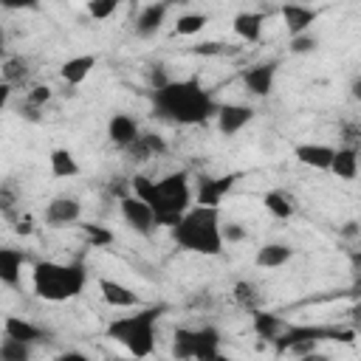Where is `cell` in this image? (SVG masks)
<instances>
[{"label": "cell", "mask_w": 361, "mask_h": 361, "mask_svg": "<svg viewBox=\"0 0 361 361\" xmlns=\"http://www.w3.org/2000/svg\"><path fill=\"white\" fill-rule=\"evenodd\" d=\"M333 152H336V147H330V144H316V141H310V144H296V147H293V158H296L299 164L310 166V169H319V172H327V169H330Z\"/></svg>", "instance_id": "obj_19"}, {"label": "cell", "mask_w": 361, "mask_h": 361, "mask_svg": "<svg viewBox=\"0 0 361 361\" xmlns=\"http://www.w3.org/2000/svg\"><path fill=\"white\" fill-rule=\"evenodd\" d=\"M3 336L6 338H14V341H23L28 347L48 341V333L39 324H34V322H28L23 316H6L3 319Z\"/></svg>", "instance_id": "obj_16"}, {"label": "cell", "mask_w": 361, "mask_h": 361, "mask_svg": "<svg viewBox=\"0 0 361 361\" xmlns=\"http://www.w3.org/2000/svg\"><path fill=\"white\" fill-rule=\"evenodd\" d=\"M231 28L243 42H259L262 39V28H265V14L262 11H240L234 17Z\"/></svg>", "instance_id": "obj_23"}, {"label": "cell", "mask_w": 361, "mask_h": 361, "mask_svg": "<svg viewBox=\"0 0 361 361\" xmlns=\"http://www.w3.org/2000/svg\"><path fill=\"white\" fill-rule=\"evenodd\" d=\"M99 293H102V299H104L110 307H121V310L141 307V296H138L133 288H127L124 282H118V279L102 276V279H99Z\"/></svg>", "instance_id": "obj_14"}, {"label": "cell", "mask_w": 361, "mask_h": 361, "mask_svg": "<svg viewBox=\"0 0 361 361\" xmlns=\"http://www.w3.org/2000/svg\"><path fill=\"white\" fill-rule=\"evenodd\" d=\"M290 259H293V248H290L288 243H265V245H259L257 254H254V265H257V268H268V271L282 268V265H288Z\"/></svg>", "instance_id": "obj_20"}, {"label": "cell", "mask_w": 361, "mask_h": 361, "mask_svg": "<svg viewBox=\"0 0 361 361\" xmlns=\"http://www.w3.org/2000/svg\"><path fill=\"white\" fill-rule=\"evenodd\" d=\"M231 296H234V302L243 307V310H259L262 307V290H259V285L254 282V279H240L234 288H231Z\"/></svg>", "instance_id": "obj_28"}, {"label": "cell", "mask_w": 361, "mask_h": 361, "mask_svg": "<svg viewBox=\"0 0 361 361\" xmlns=\"http://www.w3.org/2000/svg\"><path fill=\"white\" fill-rule=\"evenodd\" d=\"M172 79L166 76V65H149V85H152V90H161L164 85H169Z\"/></svg>", "instance_id": "obj_40"}, {"label": "cell", "mask_w": 361, "mask_h": 361, "mask_svg": "<svg viewBox=\"0 0 361 361\" xmlns=\"http://www.w3.org/2000/svg\"><path fill=\"white\" fill-rule=\"evenodd\" d=\"M152 110L164 121L195 127V124H206L217 113V102L203 87L200 76H186V79H172L161 90H152Z\"/></svg>", "instance_id": "obj_1"}, {"label": "cell", "mask_w": 361, "mask_h": 361, "mask_svg": "<svg viewBox=\"0 0 361 361\" xmlns=\"http://www.w3.org/2000/svg\"><path fill=\"white\" fill-rule=\"evenodd\" d=\"M82 234L90 248H107L113 243V231L102 223H82Z\"/></svg>", "instance_id": "obj_33"}, {"label": "cell", "mask_w": 361, "mask_h": 361, "mask_svg": "<svg viewBox=\"0 0 361 361\" xmlns=\"http://www.w3.org/2000/svg\"><path fill=\"white\" fill-rule=\"evenodd\" d=\"M130 195H135L138 200H144L158 226L172 228L189 209H192V186H189V172H169L158 180L147 178V175H135L130 178Z\"/></svg>", "instance_id": "obj_2"}, {"label": "cell", "mask_w": 361, "mask_h": 361, "mask_svg": "<svg viewBox=\"0 0 361 361\" xmlns=\"http://www.w3.org/2000/svg\"><path fill=\"white\" fill-rule=\"evenodd\" d=\"M138 133H141L138 121H135L133 116H127V113H113L110 121H107V138H110V144L118 147L121 152L138 138Z\"/></svg>", "instance_id": "obj_18"}, {"label": "cell", "mask_w": 361, "mask_h": 361, "mask_svg": "<svg viewBox=\"0 0 361 361\" xmlns=\"http://www.w3.org/2000/svg\"><path fill=\"white\" fill-rule=\"evenodd\" d=\"M251 118H254V107H248V104H237V102L217 104V113H214L217 133L226 135V138L237 135L245 124H251Z\"/></svg>", "instance_id": "obj_10"}, {"label": "cell", "mask_w": 361, "mask_h": 361, "mask_svg": "<svg viewBox=\"0 0 361 361\" xmlns=\"http://www.w3.org/2000/svg\"><path fill=\"white\" fill-rule=\"evenodd\" d=\"M118 209H121L124 223H127L135 234H141V237H152V234H155L158 223H155L152 209H149L144 200H138L135 195H124V197H118Z\"/></svg>", "instance_id": "obj_8"}, {"label": "cell", "mask_w": 361, "mask_h": 361, "mask_svg": "<svg viewBox=\"0 0 361 361\" xmlns=\"http://www.w3.org/2000/svg\"><path fill=\"white\" fill-rule=\"evenodd\" d=\"M166 141H164V135H158V133H138V138L124 149V158L130 161V164H147V161H152V158H158V155H166Z\"/></svg>", "instance_id": "obj_12"}, {"label": "cell", "mask_w": 361, "mask_h": 361, "mask_svg": "<svg viewBox=\"0 0 361 361\" xmlns=\"http://www.w3.org/2000/svg\"><path fill=\"white\" fill-rule=\"evenodd\" d=\"M164 305L135 307L127 316H116L107 324V338L121 344L133 358H149L155 353V327L164 316Z\"/></svg>", "instance_id": "obj_5"}, {"label": "cell", "mask_w": 361, "mask_h": 361, "mask_svg": "<svg viewBox=\"0 0 361 361\" xmlns=\"http://www.w3.org/2000/svg\"><path fill=\"white\" fill-rule=\"evenodd\" d=\"M251 316V330L262 338V341H268V344H274V338L288 327V322L282 319V316H276V313H268V310H251L248 313Z\"/></svg>", "instance_id": "obj_22"}, {"label": "cell", "mask_w": 361, "mask_h": 361, "mask_svg": "<svg viewBox=\"0 0 361 361\" xmlns=\"http://www.w3.org/2000/svg\"><path fill=\"white\" fill-rule=\"evenodd\" d=\"M172 361H192L195 355V327H175L169 344Z\"/></svg>", "instance_id": "obj_29"}, {"label": "cell", "mask_w": 361, "mask_h": 361, "mask_svg": "<svg viewBox=\"0 0 361 361\" xmlns=\"http://www.w3.org/2000/svg\"><path fill=\"white\" fill-rule=\"evenodd\" d=\"M54 361H90L85 353H79V350H65V353H59Z\"/></svg>", "instance_id": "obj_42"}, {"label": "cell", "mask_w": 361, "mask_h": 361, "mask_svg": "<svg viewBox=\"0 0 361 361\" xmlns=\"http://www.w3.org/2000/svg\"><path fill=\"white\" fill-rule=\"evenodd\" d=\"M189 51L197 56H226V54H234L237 48H228V42H220V39H206V42L192 45Z\"/></svg>", "instance_id": "obj_36"}, {"label": "cell", "mask_w": 361, "mask_h": 361, "mask_svg": "<svg viewBox=\"0 0 361 361\" xmlns=\"http://www.w3.org/2000/svg\"><path fill=\"white\" fill-rule=\"evenodd\" d=\"M48 164H51V175H54V178H62V180H65V178H76V175L82 172V166H79L76 155H73L71 149H65V147L51 149Z\"/></svg>", "instance_id": "obj_27"}, {"label": "cell", "mask_w": 361, "mask_h": 361, "mask_svg": "<svg viewBox=\"0 0 361 361\" xmlns=\"http://www.w3.org/2000/svg\"><path fill=\"white\" fill-rule=\"evenodd\" d=\"M82 217V203L71 195H56L54 200H48L45 206V223L51 228H68V226H76Z\"/></svg>", "instance_id": "obj_11"}, {"label": "cell", "mask_w": 361, "mask_h": 361, "mask_svg": "<svg viewBox=\"0 0 361 361\" xmlns=\"http://www.w3.org/2000/svg\"><path fill=\"white\" fill-rule=\"evenodd\" d=\"M172 240L178 248L203 254V257H217L223 251V237H220V209L209 206H192L172 228Z\"/></svg>", "instance_id": "obj_3"}, {"label": "cell", "mask_w": 361, "mask_h": 361, "mask_svg": "<svg viewBox=\"0 0 361 361\" xmlns=\"http://www.w3.org/2000/svg\"><path fill=\"white\" fill-rule=\"evenodd\" d=\"M11 226H14V231H17L20 237H28V234L34 231V226H31V220H28V217H20V220H14Z\"/></svg>", "instance_id": "obj_41"}, {"label": "cell", "mask_w": 361, "mask_h": 361, "mask_svg": "<svg viewBox=\"0 0 361 361\" xmlns=\"http://www.w3.org/2000/svg\"><path fill=\"white\" fill-rule=\"evenodd\" d=\"M3 54H6V34H3V28H0V62H3Z\"/></svg>", "instance_id": "obj_47"}, {"label": "cell", "mask_w": 361, "mask_h": 361, "mask_svg": "<svg viewBox=\"0 0 361 361\" xmlns=\"http://www.w3.org/2000/svg\"><path fill=\"white\" fill-rule=\"evenodd\" d=\"M296 341H344L353 344L355 341V330L353 327H330V324H288L276 338H274V350L276 355H285L288 347H293Z\"/></svg>", "instance_id": "obj_6"}, {"label": "cell", "mask_w": 361, "mask_h": 361, "mask_svg": "<svg viewBox=\"0 0 361 361\" xmlns=\"http://www.w3.org/2000/svg\"><path fill=\"white\" fill-rule=\"evenodd\" d=\"M237 172H228V175H197V192L192 195L195 206H209V209H220V200L234 189L237 183Z\"/></svg>", "instance_id": "obj_7"}, {"label": "cell", "mask_w": 361, "mask_h": 361, "mask_svg": "<svg viewBox=\"0 0 361 361\" xmlns=\"http://www.w3.org/2000/svg\"><path fill=\"white\" fill-rule=\"evenodd\" d=\"M0 361H31V347L3 336V341H0Z\"/></svg>", "instance_id": "obj_34"}, {"label": "cell", "mask_w": 361, "mask_h": 361, "mask_svg": "<svg viewBox=\"0 0 361 361\" xmlns=\"http://www.w3.org/2000/svg\"><path fill=\"white\" fill-rule=\"evenodd\" d=\"M327 172H333L336 178H341V180H355L358 178V149H353V147H338L336 152H333V161H330V169Z\"/></svg>", "instance_id": "obj_25"}, {"label": "cell", "mask_w": 361, "mask_h": 361, "mask_svg": "<svg viewBox=\"0 0 361 361\" xmlns=\"http://www.w3.org/2000/svg\"><path fill=\"white\" fill-rule=\"evenodd\" d=\"M220 237H223V245H226V243H243V240L248 237V231H245L243 223L228 220V223H220Z\"/></svg>", "instance_id": "obj_39"}, {"label": "cell", "mask_w": 361, "mask_h": 361, "mask_svg": "<svg viewBox=\"0 0 361 361\" xmlns=\"http://www.w3.org/2000/svg\"><path fill=\"white\" fill-rule=\"evenodd\" d=\"M293 361H333V358L327 353H322V350H313V353H307L302 358H293Z\"/></svg>", "instance_id": "obj_43"}, {"label": "cell", "mask_w": 361, "mask_h": 361, "mask_svg": "<svg viewBox=\"0 0 361 361\" xmlns=\"http://www.w3.org/2000/svg\"><path fill=\"white\" fill-rule=\"evenodd\" d=\"M20 209H23V192H20V186L14 180H0V214L8 223H14V220L23 217Z\"/></svg>", "instance_id": "obj_26"}, {"label": "cell", "mask_w": 361, "mask_h": 361, "mask_svg": "<svg viewBox=\"0 0 361 361\" xmlns=\"http://www.w3.org/2000/svg\"><path fill=\"white\" fill-rule=\"evenodd\" d=\"M355 234H358V223H355V220L344 223V228H341V237H355Z\"/></svg>", "instance_id": "obj_45"}, {"label": "cell", "mask_w": 361, "mask_h": 361, "mask_svg": "<svg viewBox=\"0 0 361 361\" xmlns=\"http://www.w3.org/2000/svg\"><path fill=\"white\" fill-rule=\"evenodd\" d=\"M118 11V0H90L87 3V14L93 20H107Z\"/></svg>", "instance_id": "obj_38"}, {"label": "cell", "mask_w": 361, "mask_h": 361, "mask_svg": "<svg viewBox=\"0 0 361 361\" xmlns=\"http://www.w3.org/2000/svg\"><path fill=\"white\" fill-rule=\"evenodd\" d=\"M206 23H209L206 14H200V11H186V14H180V17L175 20V34H178V37H195V34H200V31L206 28Z\"/></svg>", "instance_id": "obj_32"}, {"label": "cell", "mask_w": 361, "mask_h": 361, "mask_svg": "<svg viewBox=\"0 0 361 361\" xmlns=\"http://www.w3.org/2000/svg\"><path fill=\"white\" fill-rule=\"evenodd\" d=\"M93 68H96V56H93V54H79V56H71V59L62 62L59 76H62L65 85L76 87V85H82V82L90 76Z\"/></svg>", "instance_id": "obj_21"}, {"label": "cell", "mask_w": 361, "mask_h": 361, "mask_svg": "<svg viewBox=\"0 0 361 361\" xmlns=\"http://www.w3.org/2000/svg\"><path fill=\"white\" fill-rule=\"evenodd\" d=\"M262 206H265L268 214L276 217V220L293 217V203H290V197H288L285 192H279V189H268V192L262 195Z\"/></svg>", "instance_id": "obj_31"}, {"label": "cell", "mask_w": 361, "mask_h": 361, "mask_svg": "<svg viewBox=\"0 0 361 361\" xmlns=\"http://www.w3.org/2000/svg\"><path fill=\"white\" fill-rule=\"evenodd\" d=\"M28 262V254L14 245H0V285L20 288L23 285V265Z\"/></svg>", "instance_id": "obj_13"}, {"label": "cell", "mask_w": 361, "mask_h": 361, "mask_svg": "<svg viewBox=\"0 0 361 361\" xmlns=\"http://www.w3.org/2000/svg\"><path fill=\"white\" fill-rule=\"evenodd\" d=\"M209 361H234V358H231V355H226V353H223V350H220V353H217V355H214V358H209Z\"/></svg>", "instance_id": "obj_46"}, {"label": "cell", "mask_w": 361, "mask_h": 361, "mask_svg": "<svg viewBox=\"0 0 361 361\" xmlns=\"http://www.w3.org/2000/svg\"><path fill=\"white\" fill-rule=\"evenodd\" d=\"M276 71H279V62H257V65H248L240 71V79H243V87L257 96V99H265L271 96L274 90V82H276Z\"/></svg>", "instance_id": "obj_9"}, {"label": "cell", "mask_w": 361, "mask_h": 361, "mask_svg": "<svg viewBox=\"0 0 361 361\" xmlns=\"http://www.w3.org/2000/svg\"><path fill=\"white\" fill-rule=\"evenodd\" d=\"M28 76H31V62L25 56H8L0 62V82L14 87V85H23Z\"/></svg>", "instance_id": "obj_30"}, {"label": "cell", "mask_w": 361, "mask_h": 361, "mask_svg": "<svg viewBox=\"0 0 361 361\" xmlns=\"http://www.w3.org/2000/svg\"><path fill=\"white\" fill-rule=\"evenodd\" d=\"M290 54L293 56H305V54H313L316 48H319V37L316 34H310V31H305V34H296V37H290Z\"/></svg>", "instance_id": "obj_35"}, {"label": "cell", "mask_w": 361, "mask_h": 361, "mask_svg": "<svg viewBox=\"0 0 361 361\" xmlns=\"http://www.w3.org/2000/svg\"><path fill=\"white\" fill-rule=\"evenodd\" d=\"M48 102H51V87H45V85H34V87L25 93V99H23L20 104L34 107V110H45Z\"/></svg>", "instance_id": "obj_37"}, {"label": "cell", "mask_w": 361, "mask_h": 361, "mask_svg": "<svg viewBox=\"0 0 361 361\" xmlns=\"http://www.w3.org/2000/svg\"><path fill=\"white\" fill-rule=\"evenodd\" d=\"M220 330L214 324H203V327H195V355L192 361H209L220 353Z\"/></svg>", "instance_id": "obj_24"}, {"label": "cell", "mask_w": 361, "mask_h": 361, "mask_svg": "<svg viewBox=\"0 0 361 361\" xmlns=\"http://www.w3.org/2000/svg\"><path fill=\"white\" fill-rule=\"evenodd\" d=\"M166 11H169L166 3H149V6H141L138 14H135V23H133V34L141 37V39L155 37V34L164 28Z\"/></svg>", "instance_id": "obj_15"}, {"label": "cell", "mask_w": 361, "mask_h": 361, "mask_svg": "<svg viewBox=\"0 0 361 361\" xmlns=\"http://www.w3.org/2000/svg\"><path fill=\"white\" fill-rule=\"evenodd\" d=\"M87 271L82 259L73 262H54V259H39L31 265V288L34 296L45 302H68L76 299L85 290Z\"/></svg>", "instance_id": "obj_4"}, {"label": "cell", "mask_w": 361, "mask_h": 361, "mask_svg": "<svg viewBox=\"0 0 361 361\" xmlns=\"http://www.w3.org/2000/svg\"><path fill=\"white\" fill-rule=\"evenodd\" d=\"M279 14H282V23H285L288 34L296 37V34L310 31V25L319 17V8H310V6H302V3H285V6H279Z\"/></svg>", "instance_id": "obj_17"}, {"label": "cell", "mask_w": 361, "mask_h": 361, "mask_svg": "<svg viewBox=\"0 0 361 361\" xmlns=\"http://www.w3.org/2000/svg\"><path fill=\"white\" fill-rule=\"evenodd\" d=\"M11 85H6V82H0V113L6 110V104H8V99H11Z\"/></svg>", "instance_id": "obj_44"}]
</instances>
